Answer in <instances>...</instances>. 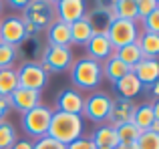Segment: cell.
I'll list each match as a JSON object with an SVG mask.
<instances>
[{
	"label": "cell",
	"mask_w": 159,
	"mask_h": 149,
	"mask_svg": "<svg viewBox=\"0 0 159 149\" xmlns=\"http://www.w3.org/2000/svg\"><path fill=\"white\" fill-rule=\"evenodd\" d=\"M83 117L81 115H70V113H62V111H52L51 117V125H48V133L47 137L54 139V141L69 145V143L77 141L79 137H83Z\"/></svg>",
	"instance_id": "1"
},
{
	"label": "cell",
	"mask_w": 159,
	"mask_h": 149,
	"mask_svg": "<svg viewBox=\"0 0 159 149\" xmlns=\"http://www.w3.org/2000/svg\"><path fill=\"white\" fill-rule=\"evenodd\" d=\"M101 79H103V71L97 61L89 59V56L73 61V65H70V81H73V85H77V89L93 91L95 87H99Z\"/></svg>",
	"instance_id": "2"
},
{
	"label": "cell",
	"mask_w": 159,
	"mask_h": 149,
	"mask_svg": "<svg viewBox=\"0 0 159 149\" xmlns=\"http://www.w3.org/2000/svg\"><path fill=\"white\" fill-rule=\"evenodd\" d=\"M51 117H52V109L40 103L39 107H34V109H30L28 113L22 115V129L26 131L30 137L43 139V137H47V133H48Z\"/></svg>",
	"instance_id": "3"
},
{
	"label": "cell",
	"mask_w": 159,
	"mask_h": 149,
	"mask_svg": "<svg viewBox=\"0 0 159 149\" xmlns=\"http://www.w3.org/2000/svg\"><path fill=\"white\" fill-rule=\"evenodd\" d=\"M107 38L111 40L113 48H121V47H127V44H133L137 43L139 38V24L137 22H131V20H121V18H115L109 28L105 30Z\"/></svg>",
	"instance_id": "4"
},
{
	"label": "cell",
	"mask_w": 159,
	"mask_h": 149,
	"mask_svg": "<svg viewBox=\"0 0 159 149\" xmlns=\"http://www.w3.org/2000/svg\"><path fill=\"white\" fill-rule=\"evenodd\" d=\"M39 65L44 69V73H62L70 69V65H73L70 47H48L47 44Z\"/></svg>",
	"instance_id": "5"
},
{
	"label": "cell",
	"mask_w": 159,
	"mask_h": 149,
	"mask_svg": "<svg viewBox=\"0 0 159 149\" xmlns=\"http://www.w3.org/2000/svg\"><path fill=\"white\" fill-rule=\"evenodd\" d=\"M18 77V87L28 91H43L48 83V73H44V69L39 63H22L20 69L16 71Z\"/></svg>",
	"instance_id": "6"
},
{
	"label": "cell",
	"mask_w": 159,
	"mask_h": 149,
	"mask_svg": "<svg viewBox=\"0 0 159 149\" xmlns=\"http://www.w3.org/2000/svg\"><path fill=\"white\" fill-rule=\"evenodd\" d=\"M111 105L113 99L105 93H93L85 99L83 103V113L89 121L93 123H105L109 119V113H111Z\"/></svg>",
	"instance_id": "7"
},
{
	"label": "cell",
	"mask_w": 159,
	"mask_h": 149,
	"mask_svg": "<svg viewBox=\"0 0 159 149\" xmlns=\"http://www.w3.org/2000/svg\"><path fill=\"white\" fill-rule=\"evenodd\" d=\"M52 14H54V10H52L51 2H28L20 20L32 24L39 30H43V28H48V24L52 22Z\"/></svg>",
	"instance_id": "8"
},
{
	"label": "cell",
	"mask_w": 159,
	"mask_h": 149,
	"mask_svg": "<svg viewBox=\"0 0 159 149\" xmlns=\"http://www.w3.org/2000/svg\"><path fill=\"white\" fill-rule=\"evenodd\" d=\"M24 40H26V32H24V24L18 16H8L0 22V43L18 48Z\"/></svg>",
	"instance_id": "9"
},
{
	"label": "cell",
	"mask_w": 159,
	"mask_h": 149,
	"mask_svg": "<svg viewBox=\"0 0 159 149\" xmlns=\"http://www.w3.org/2000/svg\"><path fill=\"white\" fill-rule=\"evenodd\" d=\"M54 12H57V20L65 24H75L77 20L87 16V4L83 0H61L54 4Z\"/></svg>",
	"instance_id": "10"
},
{
	"label": "cell",
	"mask_w": 159,
	"mask_h": 149,
	"mask_svg": "<svg viewBox=\"0 0 159 149\" xmlns=\"http://www.w3.org/2000/svg\"><path fill=\"white\" fill-rule=\"evenodd\" d=\"M85 47H87V52H89V59L97 61V63L99 61H107L109 56L115 55V48H113L111 40L107 38L105 32H95Z\"/></svg>",
	"instance_id": "11"
},
{
	"label": "cell",
	"mask_w": 159,
	"mask_h": 149,
	"mask_svg": "<svg viewBox=\"0 0 159 149\" xmlns=\"http://www.w3.org/2000/svg\"><path fill=\"white\" fill-rule=\"evenodd\" d=\"M8 103H10L12 109L20 111V113H28L30 109L40 105V93L39 91H28V89H16L14 93L8 97Z\"/></svg>",
	"instance_id": "12"
},
{
	"label": "cell",
	"mask_w": 159,
	"mask_h": 149,
	"mask_svg": "<svg viewBox=\"0 0 159 149\" xmlns=\"http://www.w3.org/2000/svg\"><path fill=\"white\" fill-rule=\"evenodd\" d=\"M83 103H85V97L77 89H65L57 97V111L70 113V115H81L83 113Z\"/></svg>",
	"instance_id": "13"
},
{
	"label": "cell",
	"mask_w": 159,
	"mask_h": 149,
	"mask_svg": "<svg viewBox=\"0 0 159 149\" xmlns=\"http://www.w3.org/2000/svg\"><path fill=\"white\" fill-rule=\"evenodd\" d=\"M131 73L139 79L141 87H149L151 89V85H155L159 81V61L157 59H143L141 63H137L131 69Z\"/></svg>",
	"instance_id": "14"
},
{
	"label": "cell",
	"mask_w": 159,
	"mask_h": 149,
	"mask_svg": "<svg viewBox=\"0 0 159 149\" xmlns=\"http://www.w3.org/2000/svg\"><path fill=\"white\" fill-rule=\"evenodd\" d=\"M87 18H89V22H91V26H93L95 32H105L109 28V24H111L117 16H115V12H113L111 4L99 2V4H95L93 12L87 14Z\"/></svg>",
	"instance_id": "15"
},
{
	"label": "cell",
	"mask_w": 159,
	"mask_h": 149,
	"mask_svg": "<svg viewBox=\"0 0 159 149\" xmlns=\"http://www.w3.org/2000/svg\"><path fill=\"white\" fill-rule=\"evenodd\" d=\"M133 111H135V105L131 101H125V99H115L111 105V113H109V125L111 127H119L125 125V123L131 121Z\"/></svg>",
	"instance_id": "16"
},
{
	"label": "cell",
	"mask_w": 159,
	"mask_h": 149,
	"mask_svg": "<svg viewBox=\"0 0 159 149\" xmlns=\"http://www.w3.org/2000/svg\"><path fill=\"white\" fill-rule=\"evenodd\" d=\"M47 40L48 47H70V24L52 20L47 28Z\"/></svg>",
	"instance_id": "17"
},
{
	"label": "cell",
	"mask_w": 159,
	"mask_h": 149,
	"mask_svg": "<svg viewBox=\"0 0 159 149\" xmlns=\"http://www.w3.org/2000/svg\"><path fill=\"white\" fill-rule=\"evenodd\" d=\"M113 87H115L119 99H125V101H131L133 97H137V95L143 91L139 79H137L133 73H127L125 77H121L117 83H113Z\"/></svg>",
	"instance_id": "18"
},
{
	"label": "cell",
	"mask_w": 159,
	"mask_h": 149,
	"mask_svg": "<svg viewBox=\"0 0 159 149\" xmlns=\"http://www.w3.org/2000/svg\"><path fill=\"white\" fill-rule=\"evenodd\" d=\"M93 145L97 149H115L119 145V139H117V131L111 125H101L95 129L93 137H91Z\"/></svg>",
	"instance_id": "19"
},
{
	"label": "cell",
	"mask_w": 159,
	"mask_h": 149,
	"mask_svg": "<svg viewBox=\"0 0 159 149\" xmlns=\"http://www.w3.org/2000/svg\"><path fill=\"white\" fill-rule=\"evenodd\" d=\"M155 121V115H153V107L151 103H143V105H135V111H133L131 123L135 127H139L141 131H149V127Z\"/></svg>",
	"instance_id": "20"
},
{
	"label": "cell",
	"mask_w": 159,
	"mask_h": 149,
	"mask_svg": "<svg viewBox=\"0 0 159 149\" xmlns=\"http://www.w3.org/2000/svg\"><path fill=\"white\" fill-rule=\"evenodd\" d=\"M101 71H103V77L105 79H109L111 83H117L121 77H125L127 73H131V69H129L125 63H121V61L113 55V56H109L105 61V65L101 67Z\"/></svg>",
	"instance_id": "21"
},
{
	"label": "cell",
	"mask_w": 159,
	"mask_h": 149,
	"mask_svg": "<svg viewBox=\"0 0 159 149\" xmlns=\"http://www.w3.org/2000/svg\"><path fill=\"white\" fill-rule=\"evenodd\" d=\"M93 34H95V30L87 16L77 20L75 24H70V43H75V44H87Z\"/></svg>",
	"instance_id": "22"
},
{
	"label": "cell",
	"mask_w": 159,
	"mask_h": 149,
	"mask_svg": "<svg viewBox=\"0 0 159 149\" xmlns=\"http://www.w3.org/2000/svg\"><path fill=\"white\" fill-rule=\"evenodd\" d=\"M113 12L117 18L121 20H131V22H139V14H137V2L135 0H115L111 2Z\"/></svg>",
	"instance_id": "23"
},
{
	"label": "cell",
	"mask_w": 159,
	"mask_h": 149,
	"mask_svg": "<svg viewBox=\"0 0 159 149\" xmlns=\"http://www.w3.org/2000/svg\"><path fill=\"white\" fill-rule=\"evenodd\" d=\"M137 47L141 48L143 59H157L159 56V34L141 32L137 38Z\"/></svg>",
	"instance_id": "24"
},
{
	"label": "cell",
	"mask_w": 159,
	"mask_h": 149,
	"mask_svg": "<svg viewBox=\"0 0 159 149\" xmlns=\"http://www.w3.org/2000/svg\"><path fill=\"white\" fill-rule=\"evenodd\" d=\"M115 56L121 61V63L127 65L129 69H133L137 63H141V61H143V55H141V48L137 47V43L117 48V51H115Z\"/></svg>",
	"instance_id": "25"
},
{
	"label": "cell",
	"mask_w": 159,
	"mask_h": 149,
	"mask_svg": "<svg viewBox=\"0 0 159 149\" xmlns=\"http://www.w3.org/2000/svg\"><path fill=\"white\" fill-rule=\"evenodd\" d=\"M16 89H18V77H16L14 69H4V71H0V97L8 99Z\"/></svg>",
	"instance_id": "26"
},
{
	"label": "cell",
	"mask_w": 159,
	"mask_h": 149,
	"mask_svg": "<svg viewBox=\"0 0 159 149\" xmlns=\"http://www.w3.org/2000/svg\"><path fill=\"white\" fill-rule=\"evenodd\" d=\"M115 131H117V139H119V143H137V139H139L141 133H143V131H141L139 127H135L131 121L125 123V125L115 127Z\"/></svg>",
	"instance_id": "27"
},
{
	"label": "cell",
	"mask_w": 159,
	"mask_h": 149,
	"mask_svg": "<svg viewBox=\"0 0 159 149\" xmlns=\"http://www.w3.org/2000/svg\"><path fill=\"white\" fill-rule=\"evenodd\" d=\"M16 143V131L8 121H0V149H10Z\"/></svg>",
	"instance_id": "28"
},
{
	"label": "cell",
	"mask_w": 159,
	"mask_h": 149,
	"mask_svg": "<svg viewBox=\"0 0 159 149\" xmlns=\"http://www.w3.org/2000/svg\"><path fill=\"white\" fill-rule=\"evenodd\" d=\"M14 61H18V51L14 47H8V44L0 43V71L12 69Z\"/></svg>",
	"instance_id": "29"
},
{
	"label": "cell",
	"mask_w": 159,
	"mask_h": 149,
	"mask_svg": "<svg viewBox=\"0 0 159 149\" xmlns=\"http://www.w3.org/2000/svg\"><path fill=\"white\" fill-rule=\"evenodd\" d=\"M141 24H143V32H149V34H159V6L151 12V14L145 16V18L141 20Z\"/></svg>",
	"instance_id": "30"
},
{
	"label": "cell",
	"mask_w": 159,
	"mask_h": 149,
	"mask_svg": "<svg viewBox=\"0 0 159 149\" xmlns=\"http://www.w3.org/2000/svg\"><path fill=\"white\" fill-rule=\"evenodd\" d=\"M137 149H159V135L151 131H143L137 139Z\"/></svg>",
	"instance_id": "31"
},
{
	"label": "cell",
	"mask_w": 159,
	"mask_h": 149,
	"mask_svg": "<svg viewBox=\"0 0 159 149\" xmlns=\"http://www.w3.org/2000/svg\"><path fill=\"white\" fill-rule=\"evenodd\" d=\"M137 2V14H139V20H143L147 14H151L153 10L159 6L157 0H135Z\"/></svg>",
	"instance_id": "32"
},
{
	"label": "cell",
	"mask_w": 159,
	"mask_h": 149,
	"mask_svg": "<svg viewBox=\"0 0 159 149\" xmlns=\"http://www.w3.org/2000/svg\"><path fill=\"white\" fill-rule=\"evenodd\" d=\"M34 149H66V147L62 145V143L51 139V137H43V139H39V141H34Z\"/></svg>",
	"instance_id": "33"
},
{
	"label": "cell",
	"mask_w": 159,
	"mask_h": 149,
	"mask_svg": "<svg viewBox=\"0 0 159 149\" xmlns=\"http://www.w3.org/2000/svg\"><path fill=\"white\" fill-rule=\"evenodd\" d=\"M66 149H95V145H93V141H91V137H79L77 141L69 143Z\"/></svg>",
	"instance_id": "34"
},
{
	"label": "cell",
	"mask_w": 159,
	"mask_h": 149,
	"mask_svg": "<svg viewBox=\"0 0 159 149\" xmlns=\"http://www.w3.org/2000/svg\"><path fill=\"white\" fill-rule=\"evenodd\" d=\"M10 149H34V143L26 141V139H16V143Z\"/></svg>",
	"instance_id": "35"
},
{
	"label": "cell",
	"mask_w": 159,
	"mask_h": 149,
	"mask_svg": "<svg viewBox=\"0 0 159 149\" xmlns=\"http://www.w3.org/2000/svg\"><path fill=\"white\" fill-rule=\"evenodd\" d=\"M8 111H10V103H8V99L0 97V121H4V117H6Z\"/></svg>",
	"instance_id": "36"
},
{
	"label": "cell",
	"mask_w": 159,
	"mask_h": 149,
	"mask_svg": "<svg viewBox=\"0 0 159 149\" xmlns=\"http://www.w3.org/2000/svg\"><path fill=\"white\" fill-rule=\"evenodd\" d=\"M10 6H14V8H22V10H24V8L28 6V2H26V0H12Z\"/></svg>",
	"instance_id": "37"
},
{
	"label": "cell",
	"mask_w": 159,
	"mask_h": 149,
	"mask_svg": "<svg viewBox=\"0 0 159 149\" xmlns=\"http://www.w3.org/2000/svg\"><path fill=\"white\" fill-rule=\"evenodd\" d=\"M115 149H137V143H119Z\"/></svg>",
	"instance_id": "38"
},
{
	"label": "cell",
	"mask_w": 159,
	"mask_h": 149,
	"mask_svg": "<svg viewBox=\"0 0 159 149\" xmlns=\"http://www.w3.org/2000/svg\"><path fill=\"white\" fill-rule=\"evenodd\" d=\"M153 107V115H155V121H159V99H155V103H151Z\"/></svg>",
	"instance_id": "39"
},
{
	"label": "cell",
	"mask_w": 159,
	"mask_h": 149,
	"mask_svg": "<svg viewBox=\"0 0 159 149\" xmlns=\"http://www.w3.org/2000/svg\"><path fill=\"white\" fill-rule=\"evenodd\" d=\"M151 95H153L155 99H159V81L155 83V85H151Z\"/></svg>",
	"instance_id": "40"
},
{
	"label": "cell",
	"mask_w": 159,
	"mask_h": 149,
	"mask_svg": "<svg viewBox=\"0 0 159 149\" xmlns=\"http://www.w3.org/2000/svg\"><path fill=\"white\" fill-rule=\"evenodd\" d=\"M149 131H151V133H155V135H159V121H153V125L149 127Z\"/></svg>",
	"instance_id": "41"
},
{
	"label": "cell",
	"mask_w": 159,
	"mask_h": 149,
	"mask_svg": "<svg viewBox=\"0 0 159 149\" xmlns=\"http://www.w3.org/2000/svg\"><path fill=\"white\" fill-rule=\"evenodd\" d=\"M0 10H2V2H0Z\"/></svg>",
	"instance_id": "42"
},
{
	"label": "cell",
	"mask_w": 159,
	"mask_h": 149,
	"mask_svg": "<svg viewBox=\"0 0 159 149\" xmlns=\"http://www.w3.org/2000/svg\"><path fill=\"white\" fill-rule=\"evenodd\" d=\"M95 149H97V147H95Z\"/></svg>",
	"instance_id": "43"
}]
</instances>
